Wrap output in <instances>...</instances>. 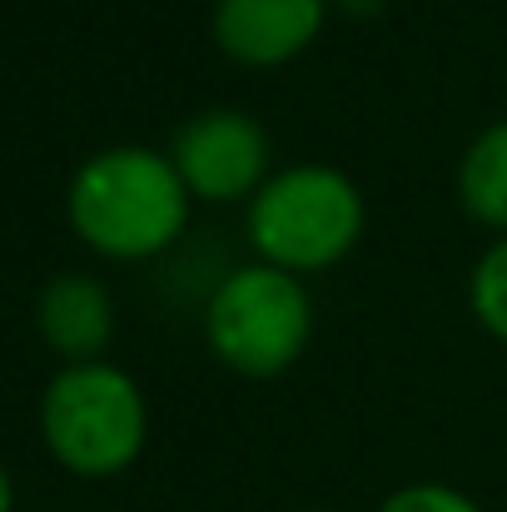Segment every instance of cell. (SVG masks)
Here are the masks:
<instances>
[{"mask_svg": "<svg viewBox=\"0 0 507 512\" xmlns=\"http://www.w3.org/2000/svg\"><path fill=\"white\" fill-rule=\"evenodd\" d=\"M70 224L105 259H155L189 224V189L169 155L115 145L75 170Z\"/></svg>", "mask_w": 507, "mask_h": 512, "instance_id": "obj_1", "label": "cell"}, {"mask_svg": "<svg viewBox=\"0 0 507 512\" xmlns=\"http://www.w3.org/2000/svg\"><path fill=\"white\" fill-rule=\"evenodd\" d=\"M40 433L55 463L80 478L125 473L150 433L145 393L115 363H70L40 393Z\"/></svg>", "mask_w": 507, "mask_h": 512, "instance_id": "obj_2", "label": "cell"}, {"mask_svg": "<svg viewBox=\"0 0 507 512\" xmlns=\"http://www.w3.org/2000/svg\"><path fill=\"white\" fill-rule=\"evenodd\" d=\"M363 234V194L334 165H294L264 179L249 204V244L259 264L314 274L338 264Z\"/></svg>", "mask_w": 507, "mask_h": 512, "instance_id": "obj_3", "label": "cell"}, {"mask_svg": "<svg viewBox=\"0 0 507 512\" xmlns=\"http://www.w3.org/2000/svg\"><path fill=\"white\" fill-rule=\"evenodd\" d=\"M314 334V304L309 289L274 269V264H244L234 269L204 309V339L214 358L244 378H279L299 363Z\"/></svg>", "mask_w": 507, "mask_h": 512, "instance_id": "obj_4", "label": "cell"}, {"mask_svg": "<svg viewBox=\"0 0 507 512\" xmlns=\"http://www.w3.org/2000/svg\"><path fill=\"white\" fill-rule=\"evenodd\" d=\"M174 170L189 194L229 204L244 194H259L269 179V135L244 110H204L194 115L169 150Z\"/></svg>", "mask_w": 507, "mask_h": 512, "instance_id": "obj_5", "label": "cell"}, {"mask_svg": "<svg viewBox=\"0 0 507 512\" xmlns=\"http://www.w3.org/2000/svg\"><path fill=\"white\" fill-rule=\"evenodd\" d=\"M324 15H329V0H219L214 40L229 60L274 70L314 45V35L324 30Z\"/></svg>", "mask_w": 507, "mask_h": 512, "instance_id": "obj_6", "label": "cell"}, {"mask_svg": "<svg viewBox=\"0 0 507 512\" xmlns=\"http://www.w3.org/2000/svg\"><path fill=\"white\" fill-rule=\"evenodd\" d=\"M35 329L60 358L100 363L105 343L115 339V304L95 274H55L35 299Z\"/></svg>", "mask_w": 507, "mask_h": 512, "instance_id": "obj_7", "label": "cell"}, {"mask_svg": "<svg viewBox=\"0 0 507 512\" xmlns=\"http://www.w3.org/2000/svg\"><path fill=\"white\" fill-rule=\"evenodd\" d=\"M458 199L478 224L507 234V120L488 125L468 145V155L458 165Z\"/></svg>", "mask_w": 507, "mask_h": 512, "instance_id": "obj_8", "label": "cell"}, {"mask_svg": "<svg viewBox=\"0 0 507 512\" xmlns=\"http://www.w3.org/2000/svg\"><path fill=\"white\" fill-rule=\"evenodd\" d=\"M468 299H473L478 324L498 343H507V239H498V244L478 259V269H473V279H468Z\"/></svg>", "mask_w": 507, "mask_h": 512, "instance_id": "obj_9", "label": "cell"}, {"mask_svg": "<svg viewBox=\"0 0 507 512\" xmlns=\"http://www.w3.org/2000/svg\"><path fill=\"white\" fill-rule=\"evenodd\" d=\"M378 512H483L473 498H463L458 488L448 483H413V488H398Z\"/></svg>", "mask_w": 507, "mask_h": 512, "instance_id": "obj_10", "label": "cell"}, {"mask_svg": "<svg viewBox=\"0 0 507 512\" xmlns=\"http://www.w3.org/2000/svg\"><path fill=\"white\" fill-rule=\"evenodd\" d=\"M10 503H15V488H10V473L0 468V512H10Z\"/></svg>", "mask_w": 507, "mask_h": 512, "instance_id": "obj_11", "label": "cell"}, {"mask_svg": "<svg viewBox=\"0 0 507 512\" xmlns=\"http://www.w3.org/2000/svg\"><path fill=\"white\" fill-rule=\"evenodd\" d=\"M343 5L358 10V15H373V10H378V0H343Z\"/></svg>", "mask_w": 507, "mask_h": 512, "instance_id": "obj_12", "label": "cell"}]
</instances>
